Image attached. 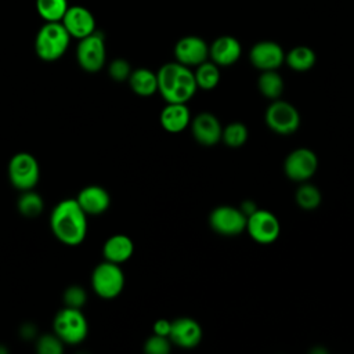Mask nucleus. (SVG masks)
<instances>
[{"instance_id": "f257e3e1", "label": "nucleus", "mask_w": 354, "mask_h": 354, "mask_svg": "<svg viewBox=\"0 0 354 354\" xmlns=\"http://www.w3.org/2000/svg\"><path fill=\"white\" fill-rule=\"evenodd\" d=\"M50 228L61 243L77 246L87 235V214L75 198L62 199L50 213Z\"/></svg>"}, {"instance_id": "f03ea898", "label": "nucleus", "mask_w": 354, "mask_h": 354, "mask_svg": "<svg viewBox=\"0 0 354 354\" xmlns=\"http://www.w3.org/2000/svg\"><path fill=\"white\" fill-rule=\"evenodd\" d=\"M156 77L158 91L166 102L187 104L198 90L194 71L177 61L162 65Z\"/></svg>"}, {"instance_id": "7ed1b4c3", "label": "nucleus", "mask_w": 354, "mask_h": 354, "mask_svg": "<svg viewBox=\"0 0 354 354\" xmlns=\"http://www.w3.org/2000/svg\"><path fill=\"white\" fill-rule=\"evenodd\" d=\"M71 39L61 22H46L35 37L36 55L47 62L57 61L66 53Z\"/></svg>"}, {"instance_id": "20e7f679", "label": "nucleus", "mask_w": 354, "mask_h": 354, "mask_svg": "<svg viewBox=\"0 0 354 354\" xmlns=\"http://www.w3.org/2000/svg\"><path fill=\"white\" fill-rule=\"evenodd\" d=\"M53 329L64 344L75 346L87 337L88 324L80 308L65 306L55 314Z\"/></svg>"}, {"instance_id": "39448f33", "label": "nucleus", "mask_w": 354, "mask_h": 354, "mask_svg": "<svg viewBox=\"0 0 354 354\" xmlns=\"http://www.w3.org/2000/svg\"><path fill=\"white\" fill-rule=\"evenodd\" d=\"M91 288L97 296L105 300L118 297L124 288V272L119 264L104 260L91 274Z\"/></svg>"}, {"instance_id": "423d86ee", "label": "nucleus", "mask_w": 354, "mask_h": 354, "mask_svg": "<svg viewBox=\"0 0 354 354\" xmlns=\"http://www.w3.org/2000/svg\"><path fill=\"white\" fill-rule=\"evenodd\" d=\"M7 173L10 183L22 192L36 187L40 177V167L32 153L18 152L10 159Z\"/></svg>"}, {"instance_id": "0eeeda50", "label": "nucleus", "mask_w": 354, "mask_h": 354, "mask_svg": "<svg viewBox=\"0 0 354 354\" xmlns=\"http://www.w3.org/2000/svg\"><path fill=\"white\" fill-rule=\"evenodd\" d=\"M264 120L267 127L279 136H290L296 133L300 126V115L297 109L279 98L272 100L267 106Z\"/></svg>"}, {"instance_id": "6e6552de", "label": "nucleus", "mask_w": 354, "mask_h": 354, "mask_svg": "<svg viewBox=\"0 0 354 354\" xmlns=\"http://www.w3.org/2000/svg\"><path fill=\"white\" fill-rule=\"evenodd\" d=\"M76 59L80 68L86 72L94 73L101 71L106 59L105 40L102 33L95 30L91 35L80 39L76 47Z\"/></svg>"}, {"instance_id": "1a4fd4ad", "label": "nucleus", "mask_w": 354, "mask_h": 354, "mask_svg": "<svg viewBox=\"0 0 354 354\" xmlns=\"http://www.w3.org/2000/svg\"><path fill=\"white\" fill-rule=\"evenodd\" d=\"M248 217L239 207L217 206L209 216L210 228L223 236H235L246 230Z\"/></svg>"}, {"instance_id": "9d476101", "label": "nucleus", "mask_w": 354, "mask_h": 354, "mask_svg": "<svg viewBox=\"0 0 354 354\" xmlns=\"http://www.w3.org/2000/svg\"><path fill=\"white\" fill-rule=\"evenodd\" d=\"M246 231L250 238L260 245L275 242L281 232V224L275 214L268 210L257 209L246 220Z\"/></svg>"}, {"instance_id": "9b49d317", "label": "nucleus", "mask_w": 354, "mask_h": 354, "mask_svg": "<svg viewBox=\"0 0 354 354\" xmlns=\"http://www.w3.org/2000/svg\"><path fill=\"white\" fill-rule=\"evenodd\" d=\"M318 169V158L314 151L308 148H297L292 151L285 162V176L295 183H304L310 180Z\"/></svg>"}, {"instance_id": "f8f14e48", "label": "nucleus", "mask_w": 354, "mask_h": 354, "mask_svg": "<svg viewBox=\"0 0 354 354\" xmlns=\"http://www.w3.org/2000/svg\"><path fill=\"white\" fill-rule=\"evenodd\" d=\"M250 64L259 71H278L285 62V53L282 47L271 40L257 41L249 53Z\"/></svg>"}, {"instance_id": "ddd939ff", "label": "nucleus", "mask_w": 354, "mask_h": 354, "mask_svg": "<svg viewBox=\"0 0 354 354\" xmlns=\"http://www.w3.org/2000/svg\"><path fill=\"white\" fill-rule=\"evenodd\" d=\"M61 24L72 39H83L95 32V18L91 11L83 6H69Z\"/></svg>"}, {"instance_id": "4468645a", "label": "nucleus", "mask_w": 354, "mask_h": 354, "mask_svg": "<svg viewBox=\"0 0 354 354\" xmlns=\"http://www.w3.org/2000/svg\"><path fill=\"white\" fill-rule=\"evenodd\" d=\"M174 57L185 66H198L209 58V46L199 36H184L174 46Z\"/></svg>"}, {"instance_id": "2eb2a0df", "label": "nucleus", "mask_w": 354, "mask_h": 354, "mask_svg": "<svg viewBox=\"0 0 354 354\" xmlns=\"http://www.w3.org/2000/svg\"><path fill=\"white\" fill-rule=\"evenodd\" d=\"M191 133L195 141L203 147H213L221 140L223 127L210 112L198 113L191 122Z\"/></svg>"}, {"instance_id": "dca6fc26", "label": "nucleus", "mask_w": 354, "mask_h": 354, "mask_svg": "<svg viewBox=\"0 0 354 354\" xmlns=\"http://www.w3.org/2000/svg\"><path fill=\"white\" fill-rule=\"evenodd\" d=\"M169 339L177 347L194 348L202 340V328L194 318L180 317L171 321Z\"/></svg>"}, {"instance_id": "f3484780", "label": "nucleus", "mask_w": 354, "mask_h": 354, "mask_svg": "<svg viewBox=\"0 0 354 354\" xmlns=\"http://www.w3.org/2000/svg\"><path fill=\"white\" fill-rule=\"evenodd\" d=\"M242 54V46L234 36H220L209 46V58L217 66L234 65Z\"/></svg>"}, {"instance_id": "a211bd4d", "label": "nucleus", "mask_w": 354, "mask_h": 354, "mask_svg": "<svg viewBox=\"0 0 354 354\" xmlns=\"http://www.w3.org/2000/svg\"><path fill=\"white\" fill-rule=\"evenodd\" d=\"M75 199L87 216L102 214L111 205V196L101 185H87L82 188Z\"/></svg>"}, {"instance_id": "6ab92c4d", "label": "nucleus", "mask_w": 354, "mask_h": 354, "mask_svg": "<svg viewBox=\"0 0 354 354\" xmlns=\"http://www.w3.org/2000/svg\"><path fill=\"white\" fill-rule=\"evenodd\" d=\"M160 126L169 133H180L188 127L191 122V113L187 104L167 102L159 116Z\"/></svg>"}, {"instance_id": "aec40b11", "label": "nucleus", "mask_w": 354, "mask_h": 354, "mask_svg": "<svg viewBox=\"0 0 354 354\" xmlns=\"http://www.w3.org/2000/svg\"><path fill=\"white\" fill-rule=\"evenodd\" d=\"M133 252H134L133 241L123 234H115L109 236L102 246L104 260L116 263V264H122L127 261L133 256Z\"/></svg>"}, {"instance_id": "412c9836", "label": "nucleus", "mask_w": 354, "mask_h": 354, "mask_svg": "<svg viewBox=\"0 0 354 354\" xmlns=\"http://www.w3.org/2000/svg\"><path fill=\"white\" fill-rule=\"evenodd\" d=\"M127 82L130 88L141 97H149L158 91L156 73L147 68H137L131 71Z\"/></svg>"}, {"instance_id": "4be33fe9", "label": "nucleus", "mask_w": 354, "mask_h": 354, "mask_svg": "<svg viewBox=\"0 0 354 354\" xmlns=\"http://www.w3.org/2000/svg\"><path fill=\"white\" fill-rule=\"evenodd\" d=\"M317 61L315 53L307 47V46H297L289 50L288 54H285V62L286 65L296 71V72H306L310 71Z\"/></svg>"}, {"instance_id": "5701e85b", "label": "nucleus", "mask_w": 354, "mask_h": 354, "mask_svg": "<svg viewBox=\"0 0 354 354\" xmlns=\"http://www.w3.org/2000/svg\"><path fill=\"white\" fill-rule=\"evenodd\" d=\"M259 91L268 100H278L283 91V80L277 71H263L257 80Z\"/></svg>"}, {"instance_id": "b1692460", "label": "nucleus", "mask_w": 354, "mask_h": 354, "mask_svg": "<svg viewBox=\"0 0 354 354\" xmlns=\"http://www.w3.org/2000/svg\"><path fill=\"white\" fill-rule=\"evenodd\" d=\"M195 68L196 69L194 72V76H195V82H196L198 88L207 90V91L216 88V86L220 82L218 66L214 62L206 59L205 62L199 64Z\"/></svg>"}, {"instance_id": "393cba45", "label": "nucleus", "mask_w": 354, "mask_h": 354, "mask_svg": "<svg viewBox=\"0 0 354 354\" xmlns=\"http://www.w3.org/2000/svg\"><path fill=\"white\" fill-rule=\"evenodd\" d=\"M68 7V0H36V11L44 22H61Z\"/></svg>"}, {"instance_id": "a878e982", "label": "nucleus", "mask_w": 354, "mask_h": 354, "mask_svg": "<svg viewBox=\"0 0 354 354\" xmlns=\"http://www.w3.org/2000/svg\"><path fill=\"white\" fill-rule=\"evenodd\" d=\"M17 207L22 216L36 217L43 212L44 202L37 192H35L33 189H26V191H22L21 196L18 198Z\"/></svg>"}, {"instance_id": "bb28decb", "label": "nucleus", "mask_w": 354, "mask_h": 354, "mask_svg": "<svg viewBox=\"0 0 354 354\" xmlns=\"http://www.w3.org/2000/svg\"><path fill=\"white\" fill-rule=\"evenodd\" d=\"M321 199L322 198H321L319 189L313 184H307L306 181L301 183V185L296 189V194H295V201L297 206L303 210L317 209L321 203Z\"/></svg>"}, {"instance_id": "cd10ccee", "label": "nucleus", "mask_w": 354, "mask_h": 354, "mask_svg": "<svg viewBox=\"0 0 354 354\" xmlns=\"http://www.w3.org/2000/svg\"><path fill=\"white\" fill-rule=\"evenodd\" d=\"M248 127L241 122H231L221 131V141L230 148H239L248 140Z\"/></svg>"}, {"instance_id": "c85d7f7f", "label": "nucleus", "mask_w": 354, "mask_h": 354, "mask_svg": "<svg viewBox=\"0 0 354 354\" xmlns=\"http://www.w3.org/2000/svg\"><path fill=\"white\" fill-rule=\"evenodd\" d=\"M36 350L40 354H61L64 351V343L54 335H44L36 343Z\"/></svg>"}, {"instance_id": "c756f323", "label": "nucleus", "mask_w": 354, "mask_h": 354, "mask_svg": "<svg viewBox=\"0 0 354 354\" xmlns=\"http://www.w3.org/2000/svg\"><path fill=\"white\" fill-rule=\"evenodd\" d=\"M171 348V342L166 336H159V335H152L148 337L144 343V351L147 354H169Z\"/></svg>"}, {"instance_id": "7c9ffc66", "label": "nucleus", "mask_w": 354, "mask_h": 354, "mask_svg": "<svg viewBox=\"0 0 354 354\" xmlns=\"http://www.w3.org/2000/svg\"><path fill=\"white\" fill-rule=\"evenodd\" d=\"M64 303L66 307L82 308L86 303V290L79 285H72L64 292Z\"/></svg>"}, {"instance_id": "2f4dec72", "label": "nucleus", "mask_w": 354, "mask_h": 354, "mask_svg": "<svg viewBox=\"0 0 354 354\" xmlns=\"http://www.w3.org/2000/svg\"><path fill=\"white\" fill-rule=\"evenodd\" d=\"M108 72H109V76L115 82H124L129 79V76L131 73V66L126 59L116 58L109 64Z\"/></svg>"}, {"instance_id": "473e14b6", "label": "nucleus", "mask_w": 354, "mask_h": 354, "mask_svg": "<svg viewBox=\"0 0 354 354\" xmlns=\"http://www.w3.org/2000/svg\"><path fill=\"white\" fill-rule=\"evenodd\" d=\"M170 328H171V321L162 318V319H158V321L153 324V333H155V335H159V336H166V337H169Z\"/></svg>"}, {"instance_id": "72a5a7b5", "label": "nucleus", "mask_w": 354, "mask_h": 354, "mask_svg": "<svg viewBox=\"0 0 354 354\" xmlns=\"http://www.w3.org/2000/svg\"><path fill=\"white\" fill-rule=\"evenodd\" d=\"M239 209H241V210L245 213V216L248 217V216H250L253 212L257 210V206H256L252 201H245V202L241 205Z\"/></svg>"}]
</instances>
